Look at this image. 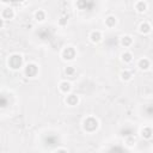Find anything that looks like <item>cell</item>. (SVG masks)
I'll return each instance as SVG.
<instances>
[{"label": "cell", "mask_w": 153, "mask_h": 153, "mask_svg": "<svg viewBox=\"0 0 153 153\" xmlns=\"http://www.w3.org/2000/svg\"><path fill=\"white\" fill-rule=\"evenodd\" d=\"M23 65V57L18 54H13L8 59V66L12 69H19Z\"/></svg>", "instance_id": "6da1fadb"}, {"label": "cell", "mask_w": 153, "mask_h": 153, "mask_svg": "<svg viewBox=\"0 0 153 153\" xmlns=\"http://www.w3.org/2000/svg\"><path fill=\"white\" fill-rule=\"evenodd\" d=\"M98 128V121L94 118V117H87L85 121H84V129L88 133H92L96 129Z\"/></svg>", "instance_id": "7a4b0ae2"}, {"label": "cell", "mask_w": 153, "mask_h": 153, "mask_svg": "<svg viewBox=\"0 0 153 153\" xmlns=\"http://www.w3.org/2000/svg\"><path fill=\"white\" fill-rule=\"evenodd\" d=\"M75 56H76V51H75V49L73 47H67V48H65L62 50V57H63V60L72 61V60L75 59Z\"/></svg>", "instance_id": "3957f363"}, {"label": "cell", "mask_w": 153, "mask_h": 153, "mask_svg": "<svg viewBox=\"0 0 153 153\" xmlns=\"http://www.w3.org/2000/svg\"><path fill=\"white\" fill-rule=\"evenodd\" d=\"M38 73V67H37V65H35V63H29L26 67H25V74L27 75V76H35L36 74Z\"/></svg>", "instance_id": "277c9868"}, {"label": "cell", "mask_w": 153, "mask_h": 153, "mask_svg": "<svg viewBox=\"0 0 153 153\" xmlns=\"http://www.w3.org/2000/svg\"><path fill=\"white\" fill-rule=\"evenodd\" d=\"M1 18L4 20H11L14 18V10L11 8V7H7L5 8L2 12H1Z\"/></svg>", "instance_id": "5b68a950"}, {"label": "cell", "mask_w": 153, "mask_h": 153, "mask_svg": "<svg viewBox=\"0 0 153 153\" xmlns=\"http://www.w3.org/2000/svg\"><path fill=\"white\" fill-rule=\"evenodd\" d=\"M66 103L69 105V106H75L78 103H79V97L74 93H68L67 97H66Z\"/></svg>", "instance_id": "8992f818"}, {"label": "cell", "mask_w": 153, "mask_h": 153, "mask_svg": "<svg viewBox=\"0 0 153 153\" xmlns=\"http://www.w3.org/2000/svg\"><path fill=\"white\" fill-rule=\"evenodd\" d=\"M59 88H60V91H61L62 93L68 94V93L72 91V84H71L69 81H67V80L61 81L60 85H59Z\"/></svg>", "instance_id": "52a82bcc"}, {"label": "cell", "mask_w": 153, "mask_h": 153, "mask_svg": "<svg viewBox=\"0 0 153 153\" xmlns=\"http://www.w3.org/2000/svg\"><path fill=\"white\" fill-rule=\"evenodd\" d=\"M102 38H103L102 32H100V31H98V30L92 31V32L90 33V41H91L92 43H99V42L102 41Z\"/></svg>", "instance_id": "ba28073f"}, {"label": "cell", "mask_w": 153, "mask_h": 153, "mask_svg": "<svg viewBox=\"0 0 153 153\" xmlns=\"http://www.w3.org/2000/svg\"><path fill=\"white\" fill-rule=\"evenodd\" d=\"M137 67H139L141 71H147V69L151 67V62H149V60L146 59V57L140 59V60L137 61Z\"/></svg>", "instance_id": "9c48e42d"}, {"label": "cell", "mask_w": 153, "mask_h": 153, "mask_svg": "<svg viewBox=\"0 0 153 153\" xmlns=\"http://www.w3.org/2000/svg\"><path fill=\"white\" fill-rule=\"evenodd\" d=\"M116 23H117V19H116L115 16H108V17L105 18V26L109 27V29L114 27V26L116 25Z\"/></svg>", "instance_id": "30bf717a"}, {"label": "cell", "mask_w": 153, "mask_h": 153, "mask_svg": "<svg viewBox=\"0 0 153 153\" xmlns=\"http://www.w3.org/2000/svg\"><path fill=\"white\" fill-rule=\"evenodd\" d=\"M121 44H122L124 48L130 47V45L133 44V37H131V36H128V35L121 37Z\"/></svg>", "instance_id": "8fae6325"}, {"label": "cell", "mask_w": 153, "mask_h": 153, "mask_svg": "<svg viewBox=\"0 0 153 153\" xmlns=\"http://www.w3.org/2000/svg\"><path fill=\"white\" fill-rule=\"evenodd\" d=\"M135 10H136V12H139V13H143V12L147 11V4H146L145 1H137V2L135 4Z\"/></svg>", "instance_id": "7c38bea8"}, {"label": "cell", "mask_w": 153, "mask_h": 153, "mask_svg": "<svg viewBox=\"0 0 153 153\" xmlns=\"http://www.w3.org/2000/svg\"><path fill=\"white\" fill-rule=\"evenodd\" d=\"M151 25L148 24V23H146V22H143V23H141L140 24V26H139V31L141 32V33H149L151 32Z\"/></svg>", "instance_id": "4fadbf2b"}, {"label": "cell", "mask_w": 153, "mask_h": 153, "mask_svg": "<svg viewBox=\"0 0 153 153\" xmlns=\"http://www.w3.org/2000/svg\"><path fill=\"white\" fill-rule=\"evenodd\" d=\"M133 54L130 53V51H124L122 55H121V59H122V61L124 62V63H130L131 61H133Z\"/></svg>", "instance_id": "5bb4252c"}, {"label": "cell", "mask_w": 153, "mask_h": 153, "mask_svg": "<svg viewBox=\"0 0 153 153\" xmlns=\"http://www.w3.org/2000/svg\"><path fill=\"white\" fill-rule=\"evenodd\" d=\"M35 19L37 22H44L45 20V12L43 10H38L35 12Z\"/></svg>", "instance_id": "9a60e30c"}, {"label": "cell", "mask_w": 153, "mask_h": 153, "mask_svg": "<svg viewBox=\"0 0 153 153\" xmlns=\"http://www.w3.org/2000/svg\"><path fill=\"white\" fill-rule=\"evenodd\" d=\"M141 136H142L143 139L149 140V139L152 137V129H151L149 127H145V128L141 130Z\"/></svg>", "instance_id": "2e32d148"}, {"label": "cell", "mask_w": 153, "mask_h": 153, "mask_svg": "<svg viewBox=\"0 0 153 153\" xmlns=\"http://www.w3.org/2000/svg\"><path fill=\"white\" fill-rule=\"evenodd\" d=\"M120 75H121V79H122L123 81H129V80L131 79V76H133V74H131V72H129V71H127V69H124V71H122Z\"/></svg>", "instance_id": "e0dca14e"}, {"label": "cell", "mask_w": 153, "mask_h": 153, "mask_svg": "<svg viewBox=\"0 0 153 153\" xmlns=\"http://www.w3.org/2000/svg\"><path fill=\"white\" fill-rule=\"evenodd\" d=\"M65 73H66L67 75H73V74L75 73V68H74L73 66H68V67H66Z\"/></svg>", "instance_id": "ac0fdd59"}, {"label": "cell", "mask_w": 153, "mask_h": 153, "mask_svg": "<svg viewBox=\"0 0 153 153\" xmlns=\"http://www.w3.org/2000/svg\"><path fill=\"white\" fill-rule=\"evenodd\" d=\"M4 25H5V23H4V19L0 17V29H2V27H4Z\"/></svg>", "instance_id": "d6986e66"}, {"label": "cell", "mask_w": 153, "mask_h": 153, "mask_svg": "<svg viewBox=\"0 0 153 153\" xmlns=\"http://www.w3.org/2000/svg\"><path fill=\"white\" fill-rule=\"evenodd\" d=\"M56 151H57V152H61V151H63V152H67V148H57Z\"/></svg>", "instance_id": "ffe728a7"}]
</instances>
